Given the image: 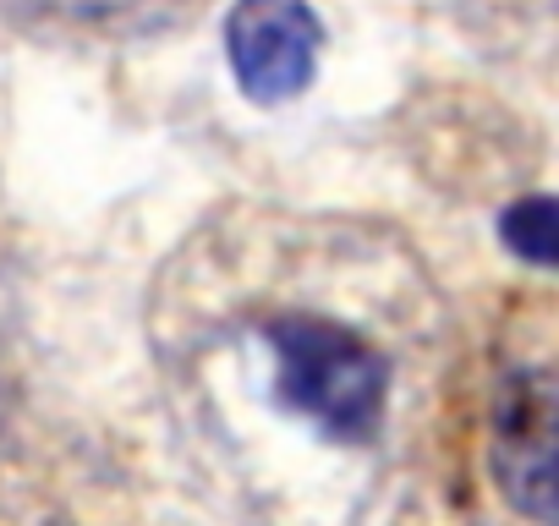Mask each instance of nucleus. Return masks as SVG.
Wrapping results in <instances>:
<instances>
[{
	"mask_svg": "<svg viewBox=\"0 0 559 526\" xmlns=\"http://www.w3.org/2000/svg\"><path fill=\"white\" fill-rule=\"evenodd\" d=\"M324 50V23L308 0H236L225 17V56L252 105L308 94Z\"/></svg>",
	"mask_w": 559,
	"mask_h": 526,
	"instance_id": "obj_2",
	"label": "nucleus"
},
{
	"mask_svg": "<svg viewBox=\"0 0 559 526\" xmlns=\"http://www.w3.org/2000/svg\"><path fill=\"white\" fill-rule=\"evenodd\" d=\"M499 236L504 247L532 263V270H548L554 252H559V203L554 198H521L499 214Z\"/></svg>",
	"mask_w": 559,
	"mask_h": 526,
	"instance_id": "obj_4",
	"label": "nucleus"
},
{
	"mask_svg": "<svg viewBox=\"0 0 559 526\" xmlns=\"http://www.w3.org/2000/svg\"><path fill=\"white\" fill-rule=\"evenodd\" d=\"M274 395L286 411L308 417L319 433L362 444L384 422L390 368L330 319H280L269 324Z\"/></svg>",
	"mask_w": 559,
	"mask_h": 526,
	"instance_id": "obj_1",
	"label": "nucleus"
},
{
	"mask_svg": "<svg viewBox=\"0 0 559 526\" xmlns=\"http://www.w3.org/2000/svg\"><path fill=\"white\" fill-rule=\"evenodd\" d=\"M493 471L515 510L554 515V379L543 368L510 373L493 401Z\"/></svg>",
	"mask_w": 559,
	"mask_h": 526,
	"instance_id": "obj_3",
	"label": "nucleus"
}]
</instances>
